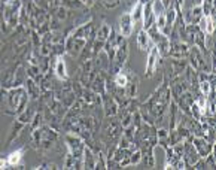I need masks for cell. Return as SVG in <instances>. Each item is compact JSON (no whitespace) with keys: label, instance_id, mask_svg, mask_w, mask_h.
Instances as JSON below:
<instances>
[{"label":"cell","instance_id":"cell-2","mask_svg":"<svg viewBox=\"0 0 216 170\" xmlns=\"http://www.w3.org/2000/svg\"><path fill=\"white\" fill-rule=\"evenodd\" d=\"M203 28L207 31V33H213V18L210 15L206 17V21H203Z\"/></svg>","mask_w":216,"mask_h":170},{"label":"cell","instance_id":"cell-4","mask_svg":"<svg viewBox=\"0 0 216 170\" xmlns=\"http://www.w3.org/2000/svg\"><path fill=\"white\" fill-rule=\"evenodd\" d=\"M155 57H158V51H157V49H153V51L151 52L149 64H148V72H149V73H152V70H153V63H155Z\"/></svg>","mask_w":216,"mask_h":170},{"label":"cell","instance_id":"cell-11","mask_svg":"<svg viewBox=\"0 0 216 170\" xmlns=\"http://www.w3.org/2000/svg\"><path fill=\"white\" fill-rule=\"evenodd\" d=\"M5 166H6V161H0V169H5Z\"/></svg>","mask_w":216,"mask_h":170},{"label":"cell","instance_id":"cell-3","mask_svg":"<svg viewBox=\"0 0 216 170\" xmlns=\"http://www.w3.org/2000/svg\"><path fill=\"white\" fill-rule=\"evenodd\" d=\"M19 160H21V151H15V152H12L11 155L8 157V163L9 164H18L19 163Z\"/></svg>","mask_w":216,"mask_h":170},{"label":"cell","instance_id":"cell-9","mask_svg":"<svg viewBox=\"0 0 216 170\" xmlns=\"http://www.w3.org/2000/svg\"><path fill=\"white\" fill-rule=\"evenodd\" d=\"M198 104H200V111H201V112H206V102L203 103V100H198Z\"/></svg>","mask_w":216,"mask_h":170},{"label":"cell","instance_id":"cell-8","mask_svg":"<svg viewBox=\"0 0 216 170\" xmlns=\"http://www.w3.org/2000/svg\"><path fill=\"white\" fill-rule=\"evenodd\" d=\"M209 88H210V87H209V84H207V82H203V84H201V90H203L204 95H207V93H209Z\"/></svg>","mask_w":216,"mask_h":170},{"label":"cell","instance_id":"cell-7","mask_svg":"<svg viewBox=\"0 0 216 170\" xmlns=\"http://www.w3.org/2000/svg\"><path fill=\"white\" fill-rule=\"evenodd\" d=\"M146 42H148V37H146V33H142L139 35V44H140V46H145L146 45Z\"/></svg>","mask_w":216,"mask_h":170},{"label":"cell","instance_id":"cell-1","mask_svg":"<svg viewBox=\"0 0 216 170\" xmlns=\"http://www.w3.org/2000/svg\"><path fill=\"white\" fill-rule=\"evenodd\" d=\"M131 30H133V24H131V17L127 14L121 18V33L124 35V36H130L131 33Z\"/></svg>","mask_w":216,"mask_h":170},{"label":"cell","instance_id":"cell-10","mask_svg":"<svg viewBox=\"0 0 216 170\" xmlns=\"http://www.w3.org/2000/svg\"><path fill=\"white\" fill-rule=\"evenodd\" d=\"M158 26H160V30H162V27H164V17L160 18V24Z\"/></svg>","mask_w":216,"mask_h":170},{"label":"cell","instance_id":"cell-6","mask_svg":"<svg viewBox=\"0 0 216 170\" xmlns=\"http://www.w3.org/2000/svg\"><path fill=\"white\" fill-rule=\"evenodd\" d=\"M116 84L119 85V87H124V85L127 84V76L125 75H116Z\"/></svg>","mask_w":216,"mask_h":170},{"label":"cell","instance_id":"cell-5","mask_svg":"<svg viewBox=\"0 0 216 170\" xmlns=\"http://www.w3.org/2000/svg\"><path fill=\"white\" fill-rule=\"evenodd\" d=\"M57 75H58L60 78H66V73H64V63L61 61V60L57 63Z\"/></svg>","mask_w":216,"mask_h":170}]
</instances>
